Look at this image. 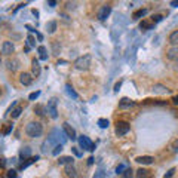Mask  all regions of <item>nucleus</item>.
I'll use <instances>...</instances> for the list:
<instances>
[{
  "instance_id": "33",
  "label": "nucleus",
  "mask_w": 178,
  "mask_h": 178,
  "mask_svg": "<svg viewBox=\"0 0 178 178\" xmlns=\"http://www.w3.org/2000/svg\"><path fill=\"white\" fill-rule=\"evenodd\" d=\"M34 44H36V43H34V39H33L31 36H28V37H27V48H31V46H34Z\"/></svg>"
},
{
  "instance_id": "21",
  "label": "nucleus",
  "mask_w": 178,
  "mask_h": 178,
  "mask_svg": "<svg viewBox=\"0 0 178 178\" xmlns=\"http://www.w3.org/2000/svg\"><path fill=\"white\" fill-rule=\"evenodd\" d=\"M6 64H8V69H9V70H12V71H15V70L18 69V67H19V65H18V64H19V61H18V59H12V61L9 59Z\"/></svg>"
},
{
  "instance_id": "38",
  "label": "nucleus",
  "mask_w": 178,
  "mask_h": 178,
  "mask_svg": "<svg viewBox=\"0 0 178 178\" xmlns=\"http://www.w3.org/2000/svg\"><path fill=\"white\" fill-rule=\"evenodd\" d=\"M171 148H172V151H174V153H177V151H178V140H175V141L172 143Z\"/></svg>"
},
{
  "instance_id": "6",
  "label": "nucleus",
  "mask_w": 178,
  "mask_h": 178,
  "mask_svg": "<svg viewBox=\"0 0 178 178\" xmlns=\"http://www.w3.org/2000/svg\"><path fill=\"white\" fill-rule=\"evenodd\" d=\"M62 129H64V132L67 134V137H69L70 140H76L77 137H76V131L71 128V125L70 123H62Z\"/></svg>"
},
{
  "instance_id": "4",
  "label": "nucleus",
  "mask_w": 178,
  "mask_h": 178,
  "mask_svg": "<svg viewBox=\"0 0 178 178\" xmlns=\"http://www.w3.org/2000/svg\"><path fill=\"white\" fill-rule=\"evenodd\" d=\"M79 144H80L82 148H85V150H88V151H94V150H95V144L91 141V138L86 137V135H82V137L79 138Z\"/></svg>"
},
{
  "instance_id": "2",
  "label": "nucleus",
  "mask_w": 178,
  "mask_h": 178,
  "mask_svg": "<svg viewBox=\"0 0 178 178\" xmlns=\"http://www.w3.org/2000/svg\"><path fill=\"white\" fill-rule=\"evenodd\" d=\"M91 61H92V57L89 54H86L83 57H79L74 61V69H77L80 71H85V70H88L89 67H91Z\"/></svg>"
},
{
  "instance_id": "40",
  "label": "nucleus",
  "mask_w": 178,
  "mask_h": 178,
  "mask_svg": "<svg viewBox=\"0 0 178 178\" xmlns=\"http://www.w3.org/2000/svg\"><path fill=\"white\" fill-rule=\"evenodd\" d=\"M120 86H122V82L119 80L116 85H114V92H119V89H120Z\"/></svg>"
},
{
  "instance_id": "5",
  "label": "nucleus",
  "mask_w": 178,
  "mask_h": 178,
  "mask_svg": "<svg viewBox=\"0 0 178 178\" xmlns=\"http://www.w3.org/2000/svg\"><path fill=\"white\" fill-rule=\"evenodd\" d=\"M129 129H131V126H129L128 122H117L116 123V134H117L119 137L126 135V134L129 132Z\"/></svg>"
},
{
  "instance_id": "23",
  "label": "nucleus",
  "mask_w": 178,
  "mask_h": 178,
  "mask_svg": "<svg viewBox=\"0 0 178 178\" xmlns=\"http://www.w3.org/2000/svg\"><path fill=\"white\" fill-rule=\"evenodd\" d=\"M36 160H39V156H36V158H30V159H27V162H24V163H21L19 169H25L27 166H30V165H31V163H34Z\"/></svg>"
},
{
  "instance_id": "47",
  "label": "nucleus",
  "mask_w": 178,
  "mask_h": 178,
  "mask_svg": "<svg viewBox=\"0 0 178 178\" xmlns=\"http://www.w3.org/2000/svg\"><path fill=\"white\" fill-rule=\"evenodd\" d=\"M36 34H37V39H39V40H40V42H42V40H43V36H42V34H40V33H39V31H37V33H36Z\"/></svg>"
},
{
  "instance_id": "46",
  "label": "nucleus",
  "mask_w": 178,
  "mask_h": 178,
  "mask_svg": "<svg viewBox=\"0 0 178 178\" xmlns=\"http://www.w3.org/2000/svg\"><path fill=\"white\" fill-rule=\"evenodd\" d=\"M94 163V158H89L88 159V165H92Z\"/></svg>"
},
{
  "instance_id": "42",
  "label": "nucleus",
  "mask_w": 178,
  "mask_h": 178,
  "mask_svg": "<svg viewBox=\"0 0 178 178\" xmlns=\"http://www.w3.org/2000/svg\"><path fill=\"white\" fill-rule=\"evenodd\" d=\"M48 5H49L51 8H55V6H57V2H54V0H49V2H48Z\"/></svg>"
},
{
  "instance_id": "9",
  "label": "nucleus",
  "mask_w": 178,
  "mask_h": 178,
  "mask_svg": "<svg viewBox=\"0 0 178 178\" xmlns=\"http://www.w3.org/2000/svg\"><path fill=\"white\" fill-rule=\"evenodd\" d=\"M19 82L24 85V86H30L33 83V76L30 73H21L19 76Z\"/></svg>"
},
{
  "instance_id": "26",
  "label": "nucleus",
  "mask_w": 178,
  "mask_h": 178,
  "mask_svg": "<svg viewBox=\"0 0 178 178\" xmlns=\"http://www.w3.org/2000/svg\"><path fill=\"white\" fill-rule=\"evenodd\" d=\"M46 30H48V33H55V30H57V22L55 21H51V22H48L46 24Z\"/></svg>"
},
{
  "instance_id": "10",
  "label": "nucleus",
  "mask_w": 178,
  "mask_h": 178,
  "mask_svg": "<svg viewBox=\"0 0 178 178\" xmlns=\"http://www.w3.org/2000/svg\"><path fill=\"white\" fill-rule=\"evenodd\" d=\"M135 160L141 165H151L154 162V158H151V156H138Z\"/></svg>"
},
{
  "instance_id": "25",
  "label": "nucleus",
  "mask_w": 178,
  "mask_h": 178,
  "mask_svg": "<svg viewBox=\"0 0 178 178\" xmlns=\"http://www.w3.org/2000/svg\"><path fill=\"white\" fill-rule=\"evenodd\" d=\"M34 113H36V114H39V116H43L44 113H48V111H46V108H44L43 105L37 104V105L34 107Z\"/></svg>"
},
{
  "instance_id": "41",
  "label": "nucleus",
  "mask_w": 178,
  "mask_h": 178,
  "mask_svg": "<svg viewBox=\"0 0 178 178\" xmlns=\"http://www.w3.org/2000/svg\"><path fill=\"white\" fill-rule=\"evenodd\" d=\"M12 128H13V126H12V125H9V126H8V128L5 129V132H3V134H5V135H8V134H9V132L12 131Z\"/></svg>"
},
{
  "instance_id": "43",
  "label": "nucleus",
  "mask_w": 178,
  "mask_h": 178,
  "mask_svg": "<svg viewBox=\"0 0 178 178\" xmlns=\"http://www.w3.org/2000/svg\"><path fill=\"white\" fill-rule=\"evenodd\" d=\"M172 102H174L175 105H178V95H175V97H172Z\"/></svg>"
},
{
  "instance_id": "17",
  "label": "nucleus",
  "mask_w": 178,
  "mask_h": 178,
  "mask_svg": "<svg viewBox=\"0 0 178 178\" xmlns=\"http://www.w3.org/2000/svg\"><path fill=\"white\" fill-rule=\"evenodd\" d=\"M65 89H67V94H69L71 98H74V100H77V98H79L77 92H76L74 89H73V86H71L70 83H67V85H65Z\"/></svg>"
},
{
  "instance_id": "34",
  "label": "nucleus",
  "mask_w": 178,
  "mask_h": 178,
  "mask_svg": "<svg viewBox=\"0 0 178 178\" xmlns=\"http://www.w3.org/2000/svg\"><path fill=\"white\" fill-rule=\"evenodd\" d=\"M123 178H132V169L126 168V171L123 172Z\"/></svg>"
},
{
  "instance_id": "11",
  "label": "nucleus",
  "mask_w": 178,
  "mask_h": 178,
  "mask_svg": "<svg viewBox=\"0 0 178 178\" xmlns=\"http://www.w3.org/2000/svg\"><path fill=\"white\" fill-rule=\"evenodd\" d=\"M31 69H33V76L39 77L40 73H42V67H40V64H39L37 59H33V62H31Z\"/></svg>"
},
{
  "instance_id": "45",
  "label": "nucleus",
  "mask_w": 178,
  "mask_h": 178,
  "mask_svg": "<svg viewBox=\"0 0 178 178\" xmlns=\"http://www.w3.org/2000/svg\"><path fill=\"white\" fill-rule=\"evenodd\" d=\"M25 27H27V28H28V30H30L31 33H37V31H36V30H34V28H33L31 25H25Z\"/></svg>"
},
{
  "instance_id": "3",
  "label": "nucleus",
  "mask_w": 178,
  "mask_h": 178,
  "mask_svg": "<svg viewBox=\"0 0 178 178\" xmlns=\"http://www.w3.org/2000/svg\"><path fill=\"white\" fill-rule=\"evenodd\" d=\"M57 104H58V100H57V98H51V100L48 101V105H46V111H48V114H49L52 119H57V117H58Z\"/></svg>"
},
{
  "instance_id": "31",
  "label": "nucleus",
  "mask_w": 178,
  "mask_h": 178,
  "mask_svg": "<svg viewBox=\"0 0 178 178\" xmlns=\"http://www.w3.org/2000/svg\"><path fill=\"white\" fill-rule=\"evenodd\" d=\"M137 172H138V174H137V178H144V177L147 175L148 171H146V169H138Z\"/></svg>"
},
{
  "instance_id": "29",
  "label": "nucleus",
  "mask_w": 178,
  "mask_h": 178,
  "mask_svg": "<svg viewBox=\"0 0 178 178\" xmlns=\"http://www.w3.org/2000/svg\"><path fill=\"white\" fill-rule=\"evenodd\" d=\"M39 97H40V91H36V92H33V94L28 95V100H30V101H34V100H37Z\"/></svg>"
},
{
  "instance_id": "39",
  "label": "nucleus",
  "mask_w": 178,
  "mask_h": 178,
  "mask_svg": "<svg viewBox=\"0 0 178 178\" xmlns=\"http://www.w3.org/2000/svg\"><path fill=\"white\" fill-rule=\"evenodd\" d=\"M71 150H73V153H74V154L77 156V158H80V156H82V153H80V150H79V148H76V147H73Z\"/></svg>"
},
{
  "instance_id": "27",
  "label": "nucleus",
  "mask_w": 178,
  "mask_h": 178,
  "mask_svg": "<svg viewBox=\"0 0 178 178\" xmlns=\"http://www.w3.org/2000/svg\"><path fill=\"white\" fill-rule=\"evenodd\" d=\"M21 113H22V107H15L13 110H12V119H18L19 116H21Z\"/></svg>"
},
{
  "instance_id": "30",
  "label": "nucleus",
  "mask_w": 178,
  "mask_h": 178,
  "mask_svg": "<svg viewBox=\"0 0 178 178\" xmlns=\"http://www.w3.org/2000/svg\"><path fill=\"white\" fill-rule=\"evenodd\" d=\"M61 150H62V144H57L55 148L52 150V154L54 156H58V153H61Z\"/></svg>"
},
{
  "instance_id": "20",
  "label": "nucleus",
  "mask_w": 178,
  "mask_h": 178,
  "mask_svg": "<svg viewBox=\"0 0 178 178\" xmlns=\"http://www.w3.org/2000/svg\"><path fill=\"white\" fill-rule=\"evenodd\" d=\"M140 28L141 30H144V31H147V30H151L153 28V22L151 21H141V24H140Z\"/></svg>"
},
{
  "instance_id": "8",
  "label": "nucleus",
  "mask_w": 178,
  "mask_h": 178,
  "mask_svg": "<svg viewBox=\"0 0 178 178\" xmlns=\"http://www.w3.org/2000/svg\"><path fill=\"white\" fill-rule=\"evenodd\" d=\"M110 12H111V6L104 5V6L100 9V12H98V19H100V21H105L107 16L110 15Z\"/></svg>"
},
{
  "instance_id": "48",
  "label": "nucleus",
  "mask_w": 178,
  "mask_h": 178,
  "mask_svg": "<svg viewBox=\"0 0 178 178\" xmlns=\"http://www.w3.org/2000/svg\"><path fill=\"white\" fill-rule=\"evenodd\" d=\"M31 12H33V15H34V16H39V12H37V11H36V9H33V11H31Z\"/></svg>"
},
{
  "instance_id": "15",
  "label": "nucleus",
  "mask_w": 178,
  "mask_h": 178,
  "mask_svg": "<svg viewBox=\"0 0 178 178\" xmlns=\"http://www.w3.org/2000/svg\"><path fill=\"white\" fill-rule=\"evenodd\" d=\"M65 174H67V177H70V178H76V175H77L73 165H67L65 166Z\"/></svg>"
},
{
  "instance_id": "14",
  "label": "nucleus",
  "mask_w": 178,
  "mask_h": 178,
  "mask_svg": "<svg viewBox=\"0 0 178 178\" xmlns=\"http://www.w3.org/2000/svg\"><path fill=\"white\" fill-rule=\"evenodd\" d=\"M19 156H21L22 159H30V156H31V148H30V147H24V148H21Z\"/></svg>"
},
{
  "instance_id": "13",
  "label": "nucleus",
  "mask_w": 178,
  "mask_h": 178,
  "mask_svg": "<svg viewBox=\"0 0 178 178\" xmlns=\"http://www.w3.org/2000/svg\"><path fill=\"white\" fill-rule=\"evenodd\" d=\"M73 160H74V159L71 158V156H62V158L58 159V163L67 166V165H73Z\"/></svg>"
},
{
  "instance_id": "19",
  "label": "nucleus",
  "mask_w": 178,
  "mask_h": 178,
  "mask_svg": "<svg viewBox=\"0 0 178 178\" xmlns=\"http://www.w3.org/2000/svg\"><path fill=\"white\" fill-rule=\"evenodd\" d=\"M37 52H39V57L42 61H46L48 59V54H46V48L44 46H39L37 48Z\"/></svg>"
},
{
  "instance_id": "1",
  "label": "nucleus",
  "mask_w": 178,
  "mask_h": 178,
  "mask_svg": "<svg viewBox=\"0 0 178 178\" xmlns=\"http://www.w3.org/2000/svg\"><path fill=\"white\" fill-rule=\"evenodd\" d=\"M25 134H27V137H30V138H37V137H40L43 134V126L39 122H30L25 126Z\"/></svg>"
},
{
  "instance_id": "36",
  "label": "nucleus",
  "mask_w": 178,
  "mask_h": 178,
  "mask_svg": "<svg viewBox=\"0 0 178 178\" xmlns=\"http://www.w3.org/2000/svg\"><path fill=\"white\" fill-rule=\"evenodd\" d=\"M159 21H162V15H153L151 16V22H153V24H156V22H159Z\"/></svg>"
},
{
  "instance_id": "7",
  "label": "nucleus",
  "mask_w": 178,
  "mask_h": 178,
  "mask_svg": "<svg viewBox=\"0 0 178 178\" xmlns=\"http://www.w3.org/2000/svg\"><path fill=\"white\" fill-rule=\"evenodd\" d=\"M13 51H15V46H13L12 42H9V40L3 42V44H2V54L11 55V54H13Z\"/></svg>"
},
{
  "instance_id": "35",
  "label": "nucleus",
  "mask_w": 178,
  "mask_h": 178,
  "mask_svg": "<svg viewBox=\"0 0 178 178\" xmlns=\"http://www.w3.org/2000/svg\"><path fill=\"white\" fill-rule=\"evenodd\" d=\"M174 174H175V168H171V169L165 174V177H163V178H172V177H174Z\"/></svg>"
},
{
  "instance_id": "22",
  "label": "nucleus",
  "mask_w": 178,
  "mask_h": 178,
  "mask_svg": "<svg viewBox=\"0 0 178 178\" xmlns=\"http://www.w3.org/2000/svg\"><path fill=\"white\" fill-rule=\"evenodd\" d=\"M153 91H154L156 94H166L168 89H166L163 85H154V86H153Z\"/></svg>"
},
{
  "instance_id": "32",
  "label": "nucleus",
  "mask_w": 178,
  "mask_h": 178,
  "mask_svg": "<svg viewBox=\"0 0 178 178\" xmlns=\"http://www.w3.org/2000/svg\"><path fill=\"white\" fill-rule=\"evenodd\" d=\"M6 177H8V178H16L18 175H16V171H15V169H9L8 174H6Z\"/></svg>"
},
{
  "instance_id": "18",
  "label": "nucleus",
  "mask_w": 178,
  "mask_h": 178,
  "mask_svg": "<svg viewBox=\"0 0 178 178\" xmlns=\"http://www.w3.org/2000/svg\"><path fill=\"white\" fill-rule=\"evenodd\" d=\"M131 105H134V101L129 100V98H122L120 102H119V107H120V108H128V107H131Z\"/></svg>"
},
{
  "instance_id": "37",
  "label": "nucleus",
  "mask_w": 178,
  "mask_h": 178,
  "mask_svg": "<svg viewBox=\"0 0 178 178\" xmlns=\"http://www.w3.org/2000/svg\"><path fill=\"white\" fill-rule=\"evenodd\" d=\"M126 171V166L125 165H119L117 168H116V174H123Z\"/></svg>"
},
{
  "instance_id": "12",
  "label": "nucleus",
  "mask_w": 178,
  "mask_h": 178,
  "mask_svg": "<svg viewBox=\"0 0 178 178\" xmlns=\"http://www.w3.org/2000/svg\"><path fill=\"white\" fill-rule=\"evenodd\" d=\"M166 55H168V58H169L171 61H178V46L171 48V49L166 52Z\"/></svg>"
},
{
  "instance_id": "44",
  "label": "nucleus",
  "mask_w": 178,
  "mask_h": 178,
  "mask_svg": "<svg viewBox=\"0 0 178 178\" xmlns=\"http://www.w3.org/2000/svg\"><path fill=\"white\" fill-rule=\"evenodd\" d=\"M171 6H172V8H178V2H177V0H174V2H171Z\"/></svg>"
},
{
  "instance_id": "16",
  "label": "nucleus",
  "mask_w": 178,
  "mask_h": 178,
  "mask_svg": "<svg viewBox=\"0 0 178 178\" xmlns=\"http://www.w3.org/2000/svg\"><path fill=\"white\" fill-rule=\"evenodd\" d=\"M169 43L174 44V46H178V30H175L169 34Z\"/></svg>"
},
{
  "instance_id": "24",
  "label": "nucleus",
  "mask_w": 178,
  "mask_h": 178,
  "mask_svg": "<svg viewBox=\"0 0 178 178\" xmlns=\"http://www.w3.org/2000/svg\"><path fill=\"white\" fill-rule=\"evenodd\" d=\"M146 13H147V9H138V11L134 12L132 18H134V19H140V18H143Z\"/></svg>"
},
{
  "instance_id": "28",
  "label": "nucleus",
  "mask_w": 178,
  "mask_h": 178,
  "mask_svg": "<svg viewBox=\"0 0 178 178\" xmlns=\"http://www.w3.org/2000/svg\"><path fill=\"white\" fill-rule=\"evenodd\" d=\"M108 125H110V122H108L107 119H98V126H100V128L105 129V128H108Z\"/></svg>"
}]
</instances>
